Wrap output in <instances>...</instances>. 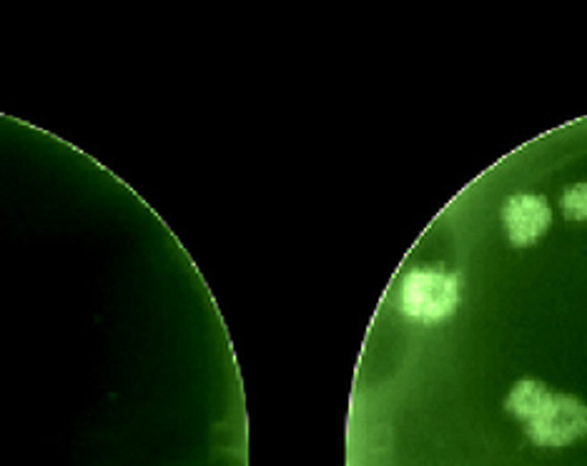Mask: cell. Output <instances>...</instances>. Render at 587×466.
Returning a JSON list of instances; mask_svg holds the SVG:
<instances>
[{
    "mask_svg": "<svg viewBox=\"0 0 587 466\" xmlns=\"http://www.w3.org/2000/svg\"><path fill=\"white\" fill-rule=\"evenodd\" d=\"M502 226L512 246L528 248L553 226V209L545 196L514 193L502 206Z\"/></svg>",
    "mask_w": 587,
    "mask_h": 466,
    "instance_id": "cell-3",
    "label": "cell"
},
{
    "mask_svg": "<svg viewBox=\"0 0 587 466\" xmlns=\"http://www.w3.org/2000/svg\"><path fill=\"white\" fill-rule=\"evenodd\" d=\"M555 393L547 389V384H542L538 379H522L512 387L510 397H507V401H505V409L510 411L514 419L530 424L532 419H538L542 411L547 409Z\"/></svg>",
    "mask_w": 587,
    "mask_h": 466,
    "instance_id": "cell-4",
    "label": "cell"
},
{
    "mask_svg": "<svg viewBox=\"0 0 587 466\" xmlns=\"http://www.w3.org/2000/svg\"><path fill=\"white\" fill-rule=\"evenodd\" d=\"M459 303L457 276L442 266H422L409 271L399 289V309L420 324H440Z\"/></svg>",
    "mask_w": 587,
    "mask_h": 466,
    "instance_id": "cell-1",
    "label": "cell"
},
{
    "mask_svg": "<svg viewBox=\"0 0 587 466\" xmlns=\"http://www.w3.org/2000/svg\"><path fill=\"white\" fill-rule=\"evenodd\" d=\"M524 434L542 450H563L587 436V407L571 393H555L538 419L524 424Z\"/></svg>",
    "mask_w": 587,
    "mask_h": 466,
    "instance_id": "cell-2",
    "label": "cell"
},
{
    "mask_svg": "<svg viewBox=\"0 0 587 466\" xmlns=\"http://www.w3.org/2000/svg\"><path fill=\"white\" fill-rule=\"evenodd\" d=\"M560 209L567 221H587V181L567 186Z\"/></svg>",
    "mask_w": 587,
    "mask_h": 466,
    "instance_id": "cell-5",
    "label": "cell"
}]
</instances>
